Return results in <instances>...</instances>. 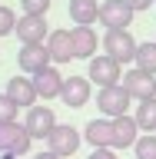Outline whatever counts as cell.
Instances as JSON below:
<instances>
[{"instance_id": "cell-1", "label": "cell", "mask_w": 156, "mask_h": 159, "mask_svg": "<svg viewBox=\"0 0 156 159\" xmlns=\"http://www.w3.org/2000/svg\"><path fill=\"white\" fill-rule=\"evenodd\" d=\"M130 103H133V96H130L126 89H123V83L97 89V109H100V113H103L106 119L126 116V113H130Z\"/></svg>"}, {"instance_id": "cell-2", "label": "cell", "mask_w": 156, "mask_h": 159, "mask_svg": "<svg viewBox=\"0 0 156 159\" xmlns=\"http://www.w3.org/2000/svg\"><path fill=\"white\" fill-rule=\"evenodd\" d=\"M80 139H83V133H80L77 126H70V123H57L53 133L47 136V149L53 152V156L67 159V156H73V152H80Z\"/></svg>"}, {"instance_id": "cell-3", "label": "cell", "mask_w": 156, "mask_h": 159, "mask_svg": "<svg viewBox=\"0 0 156 159\" xmlns=\"http://www.w3.org/2000/svg\"><path fill=\"white\" fill-rule=\"evenodd\" d=\"M87 80L93 83V86H116L120 80H123V66H120L116 60H110L106 53H97V57L90 60L87 66Z\"/></svg>"}, {"instance_id": "cell-4", "label": "cell", "mask_w": 156, "mask_h": 159, "mask_svg": "<svg viewBox=\"0 0 156 159\" xmlns=\"http://www.w3.org/2000/svg\"><path fill=\"white\" fill-rule=\"evenodd\" d=\"M30 133L23 123H3L0 126V156H27L30 152Z\"/></svg>"}, {"instance_id": "cell-5", "label": "cell", "mask_w": 156, "mask_h": 159, "mask_svg": "<svg viewBox=\"0 0 156 159\" xmlns=\"http://www.w3.org/2000/svg\"><path fill=\"white\" fill-rule=\"evenodd\" d=\"M103 50H106L110 60H116L123 66V63H133V57H136V40L130 37V30H106Z\"/></svg>"}, {"instance_id": "cell-6", "label": "cell", "mask_w": 156, "mask_h": 159, "mask_svg": "<svg viewBox=\"0 0 156 159\" xmlns=\"http://www.w3.org/2000/svg\"><path fill=\"white\" fill-rule=\"evenodd\" d=\"M133 13L136 10L130 7L126 0H103L100 3V27H106V30H126L130 23H133Z\"/></svg>"}, {"instance_id": "cell-7", "label": "cell", "mask_w": 156, "mask_h": 159, "mask_svg": "<svg viewBox=\"0 0 156 159\" xmlns=\"http://www.w3.org/2000/svg\"><path fill=\"white\" fill-rule=\"evenodd\" d=\"M53 60H50L47 53V43H23L17 53V66L23 70V76H33V73H40V70H47Z\"/></svg>"}, {"instance_id": "cell-8", "label": "cell", "mask_w": 156, "mask_h": 159, "mask_svg": "<svg viewBox=\"0 0 156 159\" xmlns=\"http://www.w3.org/2000/svg\"><path fill=\"white\" fill-rule=\"evenodd\" d=\"M93 96V83L87 76H63V89H60V99L67 103L70 109H83Z\"/></svg>"}, {"instance_id": "cell-9", "label": "cell", "mask_w": 156, "mask_h": 159, "mask_svg": "<svg viewBox=\"0 0 156 159\" xmlns=\"http://www.w3.org/2000/svg\"><path fill=\"white\" fill-rule=\"evenodd\" d=\"M13 33H17L20 47H23V43H47L50 23H47V17H27V13H23V17H17Z\"/></svg>"}, {"instance_id": "cell-10", "label": "cell", "mask_w": 156, "mask_h": 159, "mask_svg": "<svg viewBox=\"0 0 156 159\" xmlns=\"http://www.w3.org/2000/svg\"><path fill=\"white\" fill-rule=\"evenodd\" d=\"M123 89H126L133 99H153L156 96V76L153 73H143V70H130V73H123Z\"/></svg>"}, {"instance_id": "cell-11", "label": "cell", "mask_w": 156, "mask_h": 159, "mask_svg": "<svg viewBox=\"0 0 156 159\" xmlns=\"http://www.w3.org/2000/svg\"><path fill=\"white\" fill-rule=\"evenodd\" d=\"M47 53H50V60H53V66L77 60V50H73V33H70V30H50V37H47Z\"/></svg>"}, {"instance_id": "cell-12", "label": "cell", "mask_w": 156, "mask_h": 159, "mask_svg": "<svg viewBox=\"0 0 156 159\" xmlns=\"http://www.w3.org/2000/svg\"><path fill=\"white\" fill-rule=\"evenodd\" d=\"M23 126H27L30 139H47L50 133H53V126H57V116H53V109H50V106H30Z\"/></svg>"}, {"instance_id": "cell-13", "label": "cell", "mask_w": 156, "mask_h": 159, "mask_svg": "<svg viewBox=\"0 0 156 159\" xmlns=\"http://www.w3.org/2000/svg\"><path fill=\"white\" fill-rule=\"evenodd\" d=\"M33 89H37V99H57L60 89H63V76H60V70L50 63L47 70H40V73H33Z\"/></svg>"}, {"instance_id": "cell-14", "label": "cell", "mask_w": 156, "mask_h": 159, "mask_svg": "<svg viewBox=\"0 0 156 159\" xmlns=\"http://www.w3.org/2000/svg\"><path fill=\"white\" fill-rule=\"evenodd\" d=\"M136 139H139V126H136V119L130 116V113L113 119V139H110V149H133Z\"/></svg>"}, {"instance_id": "cell-15", "label": "cell", "mask_w": 156, "mask_h": 159, "mask_svg": "<svg viewBox=\"0 0 156 159\" xmlns=\"http://www.w3.org/2000/svg\"><path fill=\"white\" fill-rule=\"evenodd\" d=\"M7 96L13 99L20 109L37 106V89H33V83H30L27 76H13V80H7Z\"/></svg>"}, {"instance_id": "cell-16", "label": "cell", "mask_w": 156, "mask_h": 159, "mask_svg": "<svg viewBox=\"0 0 156 159\" xmlns=\"http://www.w3.org/2000/svg\"><path fill=\"white\" fill-rule=\"evenodd\" d=\"M83 139H87L93 149H103L110 146V139H113V119L100 116V119H90L87 126H83Z\"/></svg>"}, {"instance_id": "cell-17", "label": "cell", "mask_w": 156, "mask_h": 159, "mask_svg": "<svg viewBox=\"0 0 156 159\" xmlns=\"http://www.w3.org/2000/svg\"><path fill=\"white\" fill-rule=\"evenodd\" d=\"M70 33H73V50H77L80 60H93V57H97L100 37H97V30H93V27H73Z\"/></svg>"}, {"instance_id": "cell-18", "label": "cell", "mask_w": 156, "mask_h": 159, "mask_svg": "<svg viewBox=\"0 0 156 159\" xmlns=\"http://www.w3.org/2000/svg\"><path fill=\"white\" fill-rule=\"evenodd\" d=\"M70 20L77 27H93L100 20V0H70Z\"/></svg>"}, {"instance_id": "cell-19", "label": "cell", "mask_w": 156, "mask_h": 159, "mask_svg": "<svg viewBox=\"0 0 156 159\" xmlns=\"http://www.w3.org/2000/svg\"><path fill=\"white\" fill-rule=\"evenodd\" d=\"M133 119H136L139 133H156V96L153 99H139Z\"/></svg>"}, {"instance_id": "cell-20", "label": "cell", "mask_w": 156, "mask_h": 159, "mask_svg": "<svg viewBox=\"0 0 156 159\" xmlns=\"http://www.w3.org/2000/svg\"><path fill=\"white\" fill-rule=\"evenodd\" d=\"M133 63H136V70L156 76V40H149V43H136V57H133Z\"/></svg>"}, {"instance_id": "cell-21", "label": "cell", "mask_w": 156, "mask_h": 159, "mask_svg": "<svg viewBox=\"0 0 156 159\" xmlns=\"http://www.w3.org/2000/svg\"><path fill=\"white\" fill-rule=\"evenodd\" d=\"M133 152H136V159H156V133H143L133 143Z\"/></svg>"}, {"instance_id": "cell-22", "label": "cell", "mask_w": 156, "mask_h": 159, "mask_svg": "<svg viewBox=\"0 0 156 159\" xmlns=\"http://www.w3.org/2000/svg\"><path fill=\"white\" fill-rule=\"evenodd\" d=\"M17 113H20V106L7 93H0V126H3V123H17Z\"/></svg>"}, {"instance_id": "cell-23", "label": "cell", "mask_w": 156, "mask_h": 159, "mask_svg": "<svg viewBox=\"0 0 156 159\" xmlns=\"http://www.w3.org/2000/svg\"><path fill=\"white\" fill-rule=\"evenodd\" d=\"M50 3H53V0H20V7H23L27 17H47Z\"/></svg>"}, {"instance_id": "cell-24", "label": "cell", "mask_w": 156, "mask_h": 159, "mask_svg": "<svg viewBox=\"0 0 156 159\" xmlns=\"http://www.w3.org/2000/svg\"><path fill=\"white\" fill-rule=\"evenodd\" d=\"M13 27H17V13L10 7H0V37H10Z\"/></svg>"}, {"instance_id": "cell-25", "label": "cell", "mask_w": 156, "mask_h": 159, "mask_svg": "<svg viewBox=\"0 0 156 159\" xmlns=\"http://www.w3.org/2000/svg\"><path fill=\"white\" fill-rule=\"evenodd\" d=\"M87 159H116V149H110V146H103V149H93Z\"/></svg>"}, {"instance_id": "cell-26", "label": "cell", "mask_w": 156, "mask_h": 159, "mask_svg": "<svg viewBox=\"0 0 156 159\" xmlns=\"http://www.w3.org/2000/svg\"><path fill=\"white\" fill-rule=\"evenodd\" d=\"M126 3H130L133 10H136V13H143V10H149V7H153L156 0H126Z\"/></svg>"}, {"instance_id": "cell-27", "label": "cell", "mask_w": 156, "mask_h": 159, "mask_svg": "<svg viewBox=\"0 0 156 159\" xmlns=\"http://www.w3.org/2000/svg\"><path fill=\"white\" fill-rule=\"evenodd\" d=\"M33 159H60V156H53V152L47 149V152H40V156H33Z\"/></svg>"}]
</instances>
